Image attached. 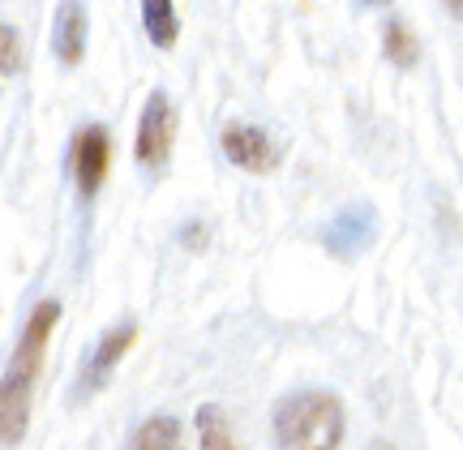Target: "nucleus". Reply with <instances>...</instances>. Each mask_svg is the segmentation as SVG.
<instances>
[{
	"label": "nucleus",
	"instance_id": "nucleus-7",
	"mask_svg": "<svg viewBox=\"0 0 463 450\" xmlns=\"http://www.w3.org/2000/svg\"><path fill=\"white\" fill-rule=\"evenodd\" d=\"M108 167H112V137L103 125H82L73 137V176L82 198H95L99 184L108 181Z\"/></svg>",
	"mask_w": 463,
	"mask_h": 450
},
{
	"label": "nucleus",
	"instance_id": "nucleus-1",
	"mask_svg": "<svg viewBox=\"0 0 463 450\" xmlns=\"http://www.w3.org/2000/svg\"><path fill=\"white\" fill-rule=\"evenodd\" d=\"M61 322V305L56 300H39L22 326L9 369L0 378V450L22 446V437L31 429V403H34V386L43 378V361H48V343L52 331Z\"/></svg>",
	"mask_w": 463,
	"mask_h": 450
},
{
	"label": "nucleus",
	"instance_id": "nucleus-4",
	"mask_svg": "<svg viewBox=\"0 0 463 450\" xmlns=\"http://www.w3.org/2000/svg\"><path fill=\"white\" fill-rule=\"evenodd\" d=\"M137 343V326L133 322H120V326H112V331H103V339L95 343V352H90V361L82 365V373H78V395H99L103 386L112 382L116 365L129 356V348Z\"/></svg>",
	"mask_w": 463,
	"mask_h": 450
},
{
	"label": "nucleus",
	"instance_id": "nucleus-12",
	"mask_svg": "<svg viewBox=\"0 0 463 450\" xmlns=\"http://www.w3.org/2000/svg\"><path fill=\"white\" fill-rule=\"evenodd\" d=\"M382 52H386V61H391V65L412 69L416 61H420V39L412 34V26H408V22L391 17V22L382 26Z\"/></svg>",
	"mask_w": 463,
	"mask_h": 450
},
{
	"label": "nucleus",
	"instance_id": "nucleus-13",
	"mask_svg": "<svg viewBox=\"0 0 463 450\" xmlns=\"http://www.w3.org/2000/svg\"><path fill=\"white\" fill-rule=\"evenodd\" d=\"M17 69H22V39H17L14 26L0 22V73L9 78V73H17Z\"/></svg>",
	"mask_w": 463,
	"mask_h": 450
},
{
	"label": "nucleus",
	"instance_id": "nucleus-9",
	"mask_svg": "<svg viewBox=\"0 0 463 450\" xmlns=\"http://www.w3.org/2000/svg\"><path fill=\"white\" fill-rule=\"evenodd\" d=\"M194 425H198V450H245L219 403H202Z\"/></svg>",
	"mask_w": 463,
	"mask_h": 450
},
{
	"label": "nucleus",
	"instance_id": "nucleus-2",
	"mask_svg": "<svg viewBox=\"0 0 463 450\" xmlns=\"http://www.w3.org/2000/svg\"><path fill=\"white\" fill-rule=\"evenodd\" d=\"M275 446L279 450H339L347 412L335 390H297L275 403Z\"/></svg>",
	"mask_w": 463,
	"mask_h": 450
},
{
	"label": "nucleus",
	"instance_id": "nucleus-6",
	"mask_svg": "<svg viewBox=\"0 0 463 450\" xmlns=\"http://www.w3.org/2000/svg\"><path fill=\"white\" fill-rule=\"evenodd\" d=\"M223 155H228L241 172H253V176L275 172L283 159L279 142L266 134V129H258V125H228V129H223Z\"/></svg>",
	"mask_w": 463,
	"mask_h": 450
},
{
	"label": "nucleus",
	"instance_id": "nucleus-17",
	"mask_svg": "<svg viewBox=\"0 0 463 450\" xmlns=\"http://www.w3.org/2000/svg\"><path fill=\"white\" fill-rule=\"evenodd\" d=\"M373 450H391V446H373Z\"/></svg>",
	"mask_w": 463,
	"mask_h": 450
},
{
	"label": "nucleus",
	"instance_id": "nucleus-14",
	"mask_svg": "<svg viewBox=\"0 0 463 450\" xmlns=\"http://www.w3.org/2000/svg\"><path fill=\"white\" fill-rule=\"evenodd\" d=\"M181 240L189 245V249H202V245H206V228H202V223H194V228H189V236L181 232Z\"/></svg>",
	"mask_w": 463,
	"mask_h": 450
},
{
	"label": "nucleus",
	"instance_id": "nucleus-16",
	"mask_svg": "<svg viewBox=\"0 0 463 450\" xmlns=\"http://www.w3.org/2000/svg\"><path fill=\"white\" fill-rule=\"evenodd\" d=\"M364 5H391V0H364Z\"/></svg>",
	"mask_w": 463,
	"mask_h": 450
},
{
	"label": "nucleus",
	"instance_id": "nucleus-11",
	"mask_svg": "<svg viewBox=\"0 0 463 450\" xmlns=\"http://www.w3.org/2000/svg\"><path fill=\"white\" fill-rule=\"evenodd\" d=\"M129 450H181V420L146 417L129 437Z\"/></svg>",
	"mask_w": 463,
	"mask_h": 450
},
{
	"label": "nucleus",
	"instance_id": "nucleus-3",
	"mask_svg": "<svg viewBox=\"0 0 463 450\" xmlns=\"http://www.w3.org/2000/svg\"><path fill=\"white\" fill-rule=\"evenodd\" d=\"M176 129H181V112H176V103L167 99L164 90H150L146 108H142V120H137V164L142 167H164L172 146H176Z\"/></svg>",
	"mask_w": 463,
	"mask_h": 450
},
{
	"label": "nucleus",
	"instance_id": "nucleus-8",
	"mask_svg": "<svg viewBox=\"0 0 463 450\" xmlns=\"http://www.w3.org/2000/svg\"><path fill=\"white\" fill-rule=\"evenodd\" d=\"M52 52L65 69H78L86 56V5L82 0H61L56 26H52Z\"/></svg>",
	"mask_w": 463,
	"mask_h": 450
},
{
	"label": "nucleus",
	"instance_id": "nucleus-10",
	"mask_svg": "<svg viewBox=\"0 0 463 450\" xmlns=\"http://www.w3.org/2000/svg\"><path fill=\"white\" fill-rule=\"evenodd\" d=\"M142 31L155 48H176L181 39V17H176V5L172 0H142Z\"/></svg>",
	"mask_w": 463,
	"mask_h": 450
},
{
	"label": "nucleus",
	"instance_id": "nucleus-15",
	"mask_svg": "<svg viewBox=\"0 0 463 450\" xmlns=\"http://www.w3.org/2000/svg\"><path fill=\"white\" fill-rule=\"evenodd\" d=\"M447 9H450L455 17H463V0H447Z\"/></svg>",
	"mask_w": 463,
	"mask_h": 450
},
{
	"label": "nucleus",
	"instance_id": "nucleus-5",
	"mask_svg": "<svg viewBox=\"0 0 463 450\" xmlns=\"http://www.w3.org/2000/svg\"><path fill=\"white\" fill-rule=\"evenodd\" d=\"M373 236H378V211H373L369 202H352V206H344V211L326 223L322 245H326L335 258H361V253L373 245Z\"/></svg>",
	"mask_w": 463,
	"mask_h": 450
}]
</instances>
